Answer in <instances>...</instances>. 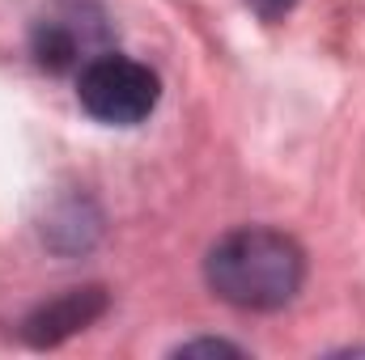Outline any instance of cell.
<instances>
[{
	"label": "cell",
	"mask_w": 365,
	"mask_h": 360,
	"mask_svg": "<svg viewBox=\"0 0 365 360\" xmlns=\"http://www.w3.org/2000/svg\"><path fill=\"white\" fill-rule=\"evenodd\" d=\"M204 275L221 301L264 314V309H280L297 297V288L306 280V255L289 233L247 225V229L225 233L208 250Z\"/></svg>",
	"instance_id": "cell-1"
},
{
	"label": "cell",
	"mask_w": 365,
	"mask_h": 360,
	"mask_svg": "<svg viewBox=\"0 0 365 360\" xmlns=\"http://www.w3.org/2000/svg\"><path fill=\"white\" fill-rule=\"evenodd\" d=\"M162 97V81L149 64L119 55V51H98L90 64L77 73V102L81 110L106 123V127H136L153 115Z\"/></svg>",
	"instance_id": "cell-2"
},
{
	"label": "cell",
	"mask_w": 365,
	"mask_h": 360,
	"mask_svg": "<svg viewBox=\"0 0 365 360\" xmlns=\"http://www.w3.org/2000/svg\"><path fill=\"white\" fill-rule=\"evenodd\" d=\"M34 60L51 73H68V68H86L93 55H98V43H102V26L86 17V9L68 4V9H56L47 17L34 21Z\"/></svg>",
	"instance_id": "cell-3"
},
{
	"label": "cell",
	"mask_w": 365,
	"mask_h": 360,
	"mask_svg": "<svg viewBox=\"0 0 365 360\" xmlns=\"http://www.w3.org/2000/svg\"><path fill=\"white\" fill-rule=\"evenodd\" d=\"M102 309H106V292H102V288H73V292H64V297L38 305V309L26 318L21 335H26L34 348H56V344H64L68 335L86 331L93 318H102Z\"/></svg>",
	"instance_id": "cell-4"
},
{
	"label": "cell",
	"mask_w": 365,
	"mask_h": 360,
	"mask_svg": "<svg viewBox=\"0 0 365 360\" xmlns=\"http://www.w3.org/2000/svg\"><path fill=\"white\" fill-rule=\"evenodd\" d=\"M191 352H230V356H238V348L234 344H221V339H191V344L179 348V356H191Z\"/></svg>",
	"instance_id": "cell-5"
}]
</instances>
